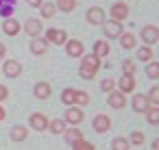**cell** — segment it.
<instances>
[{"label":"cell","instance_id":"cell-10","mask_svg":"<svg viewBox=\"0 0 159 150\" xmlns=\"http://www.w3.org/2000/svg\"><path fill=\"white\" fill-rule=\"evenodd\" d=\"M109 13H111V18H113L116 22H122V20H124V18L129 15V7H126L124 2H113V5H111V11H109Z\"/></svg>","mask_w":159,"mask_h":150},{"label":"cell","instance_id":"cell-11","mask_svg":"<svg viewBox=\"0 0 159 150\" xmlns=\"http://www.w3.org/2000/svg\"><path fill=\"white\" fill-rule=\"evenodd\" d=\"M87 22L94 24V26L102 24V22H105V11H102L100 7H92V9L87 11Z\"/></svg>","mask_w":159,"mask_h":150},{"label":"cell","instance_id":"cell-34","mask_svg":"<svg viewBox=\"0 0 159 150\" xmlns=\"http://www.w3.org/2000/svg\"><path fill=\"white\" fill-rule=\"evenodd\" d=\"M133 72H135V63H133L131 59H126V61L122 63V74H129V76H133Z\"/></svg>","mask_w":159,"mask_h":150},{"label":"cell","instance_id":"cell-38","mask_svg":"<svg viewBox=\"0 0 159 150\" xmlns=\"http://www.w3.org/2000/svg\"><path fill=\"white\" fill-rule=\"evenodd\" d=\"M5 117H7V111H5V109H2V104H0V122H2V120H5Z\"/></svg>","mask_w":159,"mask_h":150},{"label":"cell","instance_id":"cell-13","mask_svg":"<svg viewBox=\"0 0 159 150\" xmlns=\"http://www.w3.org/2000/svg\"><path fill=\"white\" fill-rule=\"evenodd\" d=\"M66 52L70 57H83V44L79 39H68L66 42Z\"/></svg>","mask_w":159,"mask_h":150},{"label":"cell","instance_id":"cell-1","mask_svg":"<svg viewBox=\"0 0 159 150\" xmlns=\"http://www.w3.org/2000/svg\"><path fill=\"white\" fill-rule=\"evenodd\" d=\"M98 68H100V59H98L96 55H85V57H83V61H81L79 74H81V78L89 81V78H94V76H96Z\"/></svg>","mask_w":159,"mask_h":150},{"label":"cell","instance_id":"cell-12","mask_svg":"<svg viewBox=\"0 0 159 150\" xmlns=\"http://www.w3.org/2000/svg\"><path fill=\"white\" fill-rule=\"evenodd\" d=\"M33 94H35V98H37V100H46V98H50V94H52V87H50L46 81H42V83H37V85H35Z\"/></svg>","mask_w":159,"mask_h":150},{"label":"cell","instance_id":"cell-30","mask_svg":"<svg viewBox=\"0 0 159 150\" xmlns=\"http://www.w3.org/2000/svg\"><path fill=\"white\" fill-rule=\"evenodd\" d=\"M144 141H146V137H144L142 130H133L131 137H129V143H133V146H144Z\"/></svg>","mask_w":159,"mask_h":150},{"label":"cell","instance_id":"cell-25","mask_svg":"<svg viewBox=\"0 0 159 150\" xmlns=\"http://www.w3.org/2000/svg\"><path fill=\"white\" fill-rule=\"evenodd\" d=\"M55 11H57L55 2H42V18H44V20H50V18L55 15Z\"/></svg>","mask_w":159,"mask_h":150},{"label":"cell","instance_id":"cell-7","mask_svg":"<svg viewBox=\"0 0 159 150\" xmlns=\"http://www.w3.org/2000/svg\"><path fill=\"white\" fill-rule=\"evenodd\" d=\"M29 124H31V128H35L37 133H42V130L48 128V117H46L44 113H33V115L29 117Z\"/></svg>","mask_w":159,"mask_h":150},{"label":"cell","instance_id":"cell-9","mask_svg":"<svg viewBox=\"0 0 159 150\" xmlns=\"http://www.w3.org/2000/svg\"><path fill=\"white\" fill-rule=\"evenodd\" d=\"M2 72H5L9 78H18V76L22 74V65H20L16 59H9V61H5V65H2Z\"/></svg>","mask_w":159,"mask_h":150},{"label":"cell","instance_id":"cell-39","mask_svg":"<svg viewBox=\"0 0 159 150\" xmlns=\"http://www.w3.org/2000/svg\"><path fill=\"white\" fill-rule=\"evenodd\" d=\"M7 55V48H5V44H0V59H2Z\"/></svg>","mask_w":159,"mask_h":150},{"label":"cell","instance_id":"cell-33","mask_svg":"<svg viewBox=\"0 0 159 150\" xmlns=\"http://www.w3.org/2000/svg\"><path fill=\"white\" fill-rule=\"evenodd\" d=\"M72 148L74 150H96V146L89 143V141H85V139H79L76 143H72Z\"/></svg>","mask_w":159,"mask_h":150},{"label":"cell","instance_id":"cell-32","mask_svg":"<svg viewBox=\"0 0 159 150\" xmlns=\"http://www.w3.org/2000/svg\"><path fill=\"white\" fill-rule=\"evenodd\" d=\"M74 104H79V107L89 104V94H87V91H76V96H74Z\"/></svg>","mask_w":159,"mask_h":150},{"label":"cell","instance_id":"cell-28","mask_svg":"<svg viewBox=\"0 0 159 150\" xmlns=\"http://www.w3.org/2000/svg\"><path fill=\"white\" fill-rule=\"evenodd\" d=\"M26 135H29V133H26L24 126H13V128H11V139H13V141H24Z\"/></svg>","mask_w":159,"mask_h":150},{"label":"cell","instance_id":"cell-21","mask_svg":"<svg viewBox=\"0 0 159 150\" xmlns=\"http://www.w3.org/2000/svg\"><path fill=\"white\" fill-rule=\"evenodd\" d=\"M63 135H66V141L72 146V143H76L79 139H83V133L79 130V128H66L63 130Z\"/></svg>","mask_w":159,"mask_h":150},{"label":"cell","instance_id":"cell-31","mask_svg":"<svg viewBox=\"0 0 159 150\" xmlns=\"http://www.w3.org/2000/svg\"><path fill=\"white\" fill-rule=\"evenodd\" d=\"M146 74H148V78H159V63H155V61H148V65H146Z\"/></svg>","mask_w":159,"mask_h":150},{"label":"cell","instance_id":"cell-15","mask_svg":"<svg viewBox=\"0 0 159 150\" xmlns=\"http://www.w3.org/2000/svg\"><path fill=\"white\" fill-rule=\"evenodd\" d=\"M2 31H5L9 37H13V35L20 33V22H18L16 18H7V20L2 22Z\"/></svg>","mask_w":159,"mask_h":150},{"label":"cell","instance_id":"cell-14","mask_svg":"<svg viewBox=\"0 0 159 150\" xmlns=\"http://www.w3.org/2000/svg\"><path fill=\"white\" fill-rule=\"evenodd\" d=\"M118 87H120V91L126 96V94H131V91L135 89V78L129 76V74H122V78L118 81Z\"/></svg>","mask_w":159,"mask_h":150},{"label":"cell","instance_id":"cell-6","mask_svg":"<svg viewBox=\"0 0 159 150\" xmlns=\"http://www.w3.org/2000/svg\"><path fill=\"white\" fill-rule=\"evenodd\" d=\"M63 122H66V124H72V126L81 124V122H83V111H81L79 107H68V111H66V117H63Z\"/></svg>","mask_w":159,"mask_h":150},{"label":"cell","instance_id":"cell-18","mask_svg":"<svg viewBox=\"0 0 159 150\" xmlns=\"http://www.w3.org/2000/svg\"><path fill=\"white\" fill-rule=\"evenodd\" d=\"M46 50H48V42L42 39V37H33V42H31V52H33V55H44Z\"/></svg>","mask_w":159,"mask_h":150},{"label":"cell","instance_id":"cell-4","mask_svg":"<svg viewBox=\"0 0 159 150\" xmlns=\"http://www.w3.org/2000/svg\"><path fill=\"white\" fill-rule=\"evenodd\" d=\"M102 26H105V35H107V39H118V37L122 35V24L116 22V20L102 22Z\"/></svg>","mask_w":159,"mask_h":150},{"label":"cell","instance_id":"cell-22","mask_svg":"<svg viewBox=\"0 0 159 150\" xmlns=\"http://www.w3.org/2000/svg\"><path fill=\"white\" fill-rule=\"evenodd\" d=\"M74 96H76V89H63L61 91V102L68 104V107H74Z\"/></svg>","mask_w":159,"mask_h":150},{"label":"cell","instance_id":"cell-26","mask_svg":"<svg viewBox=\"0 0 159 150\" xmlns=\"http://www.w3.org/2000/svg\"><path fill=\"white\" fill-rule=\"evenodd\" d=\"M137 59L144 61V63L152 61V48H150V46H142V48L137 50Z\"/></svg>","mask_w":159,"mask_h":150},{"label":"cell","instance_id":"cell-29","mask_svg":"<svg viewBox=\"0 0 159 150\" xmlns=\"http://www.w3.org/2000/svg\"><path fill=\"white\" fill-rule=\"evenodd\" d=\"M129 148H131V143L126 137H116L111 141V150H129Z\"/></svg>","mask_w":159,"mask_h":150},{"label":"cell","instance_id":"cell-2","mask_svg":"<svg viewBox=\"0 0 159 150\" xmlns=\"http://www.w3.org/2000/svg\"><path fill=\"white\" fill-rule=\"evenodd\" d=\"M46 42L48 44H55V46H63L68 42V35L61 29H48L46 31Z\"/></svg>","mask_w":159,"mask_h":150},{"label":"cell","instance_id":"cell-16","mask_svg":"<svg viewBox=\"0 0 159 150\" xmlns=\"http://www.w3.org/2000/svg\"><path fill=\"white\" fill-rule=\"evenodd\" d=\"M109 104H111V109H124V104H126L124 94L122 91H109Z\"/></svg>","mask_w":159,"mask_h":150},{"label":"cell","instance_id":"cell-37","mask_svg":"<svg viewBox=\"0 0 159 150\" xmlns=\"http://www.w3.org/2000/svg\"><path fill=\"white\" fill-rule=\"evenodd\" d=\"M26 2H29L31 7H42V2H44V0H26Z\"/></svg>","mask_w":159,"mask_h":150},{"label":"cell","instance_id":"cell-8","mask_svg":"<svg viewBox=\"0 0 159 150\" xmlns=\"http://www.w3.org/2000/svg\"><path fill=\"white\" fill-rule=\"evenodd\" d=\"M42 31H44V26H42V22H39V20H35V18L26 20V24H24V33H26L29 37H39V35H42Z\"/></svg>","mask_w":159,"mask_h":150},{"label":"cell","instance_id":"cell-36","mask_svg":"<svg viewBox=\"0 0 159 150\" xmlns=\"http://www.w3.org/2000/svg\"><path fill=\"white\" fill-rule=\"evenodd\" d=\"M7 98H9V89L5 85H0V102H5Z\"/></svg>","mask_w":159,"mask_h":150},{"label":"cell","instance_id":"cell-27","mask_svg":"<svg viewBox=\"0 0 159 150\" xmlns=\"http://www.w3.org/2000/svg\"><path fill=\"white\" fill-rule=\"evenodd\" d=\"M146 120H148V124H159V107H148L146 109Z\"/></svg>","mask_w":159,"mask_h":150},{"label":"cell","instance_id":"cell-5","mask_svg":"<svg viewBox=\"0 0 159 150\" xmlns=\"http://www.w3.org/2000/svg\"><path fill=\"white\" fill-rule=\"evenodd\" d=\"M142 39H144L148 46L157 44V42H159V29H157V26H152V24L144 26V29H142Z\"/></svg>","mask_w":159,"mask_h":150},{"label":"cell","instance_id":"cell-24","mask_svg":"<svg viewBox=\"0 0 159 150\" xmlns=\"http://www.w3.org/2000/svg\"><path fill=\"white\" fill-rule=\"evenodd\" d=\"M59 11H66V13H70V11H74V7H76V0H57V5H55Z\"/></svg>","mask_w":159,"mask_h":150},{"label":"cell","instance_id":"cell-20","mask_svg":"<svg viewBox=\"0 0 159 150\" xmlns=\"http://www.w3.org/2000/svg\"><path fill=\"white\" fill-rule=\"evenodd\" d=\"M118 39H120V46H122L124 50H133V48H135V35H131V33H122Z\"/></svg>","mask_w":159,"mask_h":150},{"label":"cell","instance_id":"cell-3","mask_svg":"<svg viewBox=\"0 0 159 150\" xmlns=\"http://www.w3.org/2000/svg\"><path fill=\"white\" fill-rule=\"evenodd\" d=\"M92 126H94V130L100 133V135H102V133H109V128H111V117L105 115V113H98V115L94 117Z\"/></svg>","mask_w":159,"mask_h":150},{"label":"cell","instance_id":"cell-23","mask_svg":"<svg viewBox=\"0 0 159 150\" xmlns=\"http://www.w3.org/2000/svg\"><path fill=\"white\" fill-rule=\"evenodd\" d=\"M48 128H50L52 135H63V130H66V122H63V120H52V122H48Z\"/></svg>","mask_w":159,"mask_h":150},{"label":"cell","instance_id":"cell-19","mask_svg":"<svg viewBox=\"0 0 159 150\" xmlns=\"http://www.w3.org/2000/svg\"><path fill=\"white\" fill-rule=\"evenodd\" d=\"M109 52H111V48H109V44H107V42H102V39H100V42H96V44H94V52H92V55H96L98 59L107 57Z\"/></svg>","mask_w":159,"mask_h":150},{"label":"cell","instance_id":"cell-17","mask_svg":"<svg viewBox=\"0 0 159 150\" xmlns=\"http://www.w3.org/2000/svg\"><path fill=\"white\" fill-rule=\"evenodd\" d=\"M148 107H150V102H148V98H146L144 94H135V96H133V109H135L137 113H146Z\"/></svg>","mask_w":159,"mask_h":150},{"label":"cell","instance_id":"cell-40","mask_svg":"<svg viewBox=\"0 0 159 150\" xmlns=\"http://www.w3.org/2000/svg\"><path fill=\"white\" fill-rule=\"evenodd\" d=\"M152 150H159V141H157V139L152 141Z\"/></svg>","mask_w":159,"mask_h":150},{"label":"cell","instance_id":"cell-35","mask_svg":"<svg viewBox=\"0 0 159 150\" xmlns=\"http://www.w3.org/2000/svg\"><path fill=\"white\" fill-rule=\"evenodd\" d=\"M113 87H116V83H113L111 78H105V81L100 83V89H102V91H107V94H109V91H113Z\"/></svg>","mask_w":159,"mask_h":150}]
</instances>
